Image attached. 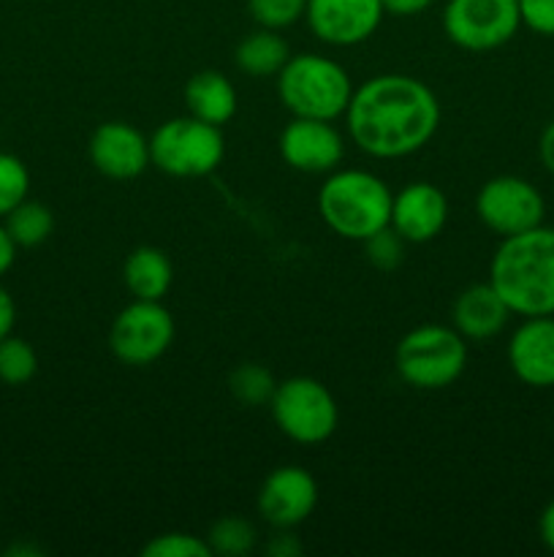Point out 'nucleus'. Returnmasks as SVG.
Listing matches in <instances>:
<instances>
[{"instance_id": "nucleus-1", "label": "nucleus", "mask_w": 554, "mask_h": 557, "mask_svg": "<svg viewBox=\"0 0 554 557\" xmlns=\"http://www.w3.org/2000/svg\"><path fill=\"white\" fill-rule=\"evenodd\" d=\"M345 120L358 150L394 161L432 141L440 125V101L416 76L380 74L353 90Z\"/></svg>"}, {"instance_id": "nucleus-2", "label": "nucleus", "mask_w": 554, "mask_h": 557, "mask_svg": "<svg viewBox=\"0 0 554 557\" xmlns=\"http://www.w3.org/2000/svg\"><path fill=\"white\" fill-rule=\"evenodd\" d=\"M489 283L511 313L554 315V228L536 226L500 243L489 264Z\"/></svg>"}, {"instance_id": "nucleus-3", "label": "nucleus", "mask_w": 554, "mask_h": 557, "mask_svg": "<svg viewBox=\"0 0 554 557\" xmlns=\"http://www.w3.org/2000/svg\"><path fill=\"white\" fill-rule=\"evenodd\" d=\"M391 199L394 194L378 174L335 169L318 190V212L337 237L364 243L389 226Z\"/></svg>"}, {"instance_id": "nucleus-4", "label": "nucleus", "mask_w": 554, "mask_h": 557, "mask_svg": "<svg viewBox=\"0 0 554 557\" xmlns=\"http://www.w3.org/2000/svg\"><path fill=\"white\" fill-rule=\"evenodd\" d=\"M277 96L293 117L337 120L351 103L353 85L337 60L302 52L291 54L277 74Z\"/></svg>"}, {"instance_id": "nucleus-5", "label": "nucleus", "mask_w": 554, "mask_h": 557, "mask_svg": "<svg viewBox=\"0 0 554 557\" xmlns=\"http://www.w3.org/2000/svg\"><path fill=\"white\" fill-rule=\"evenodd\" d=\"M396 373L413 389H445L467 368V341L443 324H424L407 332L394 354Z\"/></svg>"}, {"instance_id": "nucleus-6", "label": "nucleus", "mask_w": 554, "mask_h": 557, "mask_svg": "<svg viewBox=\"0 0 554 557\" xmlns=\"http://www.w3.org/2000/svg\"><path fill=\"white\" fill-rule=\"evenodd\" d=\"M226 141L217 125L193 117H174L150 136V161L168 177H206L221 166Z\"/></svg>"}, {"instance_id": "nucleus-7", "label": "nucleus", "mask_w": 554, "mask_h": 557, "mask_svg": "<svg viewBox=\"0 0 554 557\" xmlns=\"http://www.w3.org/2000/svg\"><path fill=\"white\" fill-rule=\"evenodd\" d=\"M269 408L280 433L304 446L329 441L340 424V408H337L335 395L310 375H293V379L280 381Z\"/></svg>"}, {"instance_id": "nucleus-8", "label": "nucleus", "mask_w": 554, "mask_h": 557, "mask_svg": "<svg viewBox=\"0 0 554 557\" xmlns=\"http://www.w3.org/2000/svg\"><path fill=\"white\" fill-rule=\"evenodd\" d=\"M516 0H449L443 30L451 44L467 52H492L519 33Z\"/></svg>"}, {"instance_id": "nucleus-9", "label": "nucleus", "mask_w": 554, "mask_h": 557, "mask_svg": "<svg viewBox=\"0 0 554 557\" xmlns=\"http://www.w3.org/2000/svg\"><path fill=\"white\" fill-rule=\"evenodd\" d=\"M177 326L161 302L134 299L114 319L109 332V348L128 368H147L172 348Z\"/></svg>"}, {"instance_id": "nucleus-10", "label": "nucleus", "mask_w": 554, "mask_h": 557, "mask_svg": "<svg viewBox=\"0 0 554 557\" xmlns=\"http://www.w3.org/2000/svg\"><path fill=\"white\" fill-rule=\"evenodd\" d=\"M476 212L489 232L505 239L541 226L546 218V199L530 180L500 174L481 185Z\"/></svg>"}, {"instance_id": "nucleus-11", "label": "nucleus", "mask_w": 554, "mask_h": 557, "mask_svg": "<svg viewBox=\"0 0 554 557\" xmlns=\"http://www.w3.org/2000/svg\"><path fill=\"white\" fill-rule=\"evenodd\" d=\"M383 16L380 0H307L304 9L313 36L329 47H356L367 41Z\"/></svg>"}, {"instance_id": "nucleus-12", "label": "nucleus", "mask_w": 554, "mask_h": 557, "mask_svg": "<svg viewBox=\"0 0 554 557\" xmlns=\"http://www.w3.org/2000/svg\"><path fill=\"white\" fill-rule=\"evenodd\" d=\"M280 156L297 172L329 174L342 163L345 141L331 120L293 117L280 134Z\"/></svg>"}, {"instance_id": "nucleus-13", "label": "nucleus", "mask_w": 554, "mask_h": 557, "mask_svg": "<svg viewBox=\"0 0 554 557\" xmlns=\"http://www.w3.org/2000/svg\"><path fill=\"white\" fill-rule=\"evenodd\" d=\"M318 506V484L299 466L275 468L259 493V511L272 528H297L310 520Z\"/></svg>"}, {"instance_id": "nucleus-14", "label": "nucleus", "mask_w": 554, "mask_h": 557, "mask_svg": "<svg viewBox=\"0 0 554 557\" xmlns=\"http://www.w3.org/2000/svg\"><path fill=\"white\" fill-rule=\"evenodd\" d=\"M90 161L103 177L134 180L152 166L150 139L123 120L98 125L90 136Z\"/></svg>"}, {"instance_id": "nucleus-15", "label": "nucleus", "mask_w": 554, "mask_h": 557, "mask_svg": "<svg viewBox=\"0 0 554 557\" xmlns=\"http://www.w3.org/2000/svg\"><path fill=\"white\" fill-rule=\"evenodd\" d=\"M449 223V199L432 183H411L391 199L389 226L405 243L421 245L438 237Z\"/></svg>"}, {"instance_id": "nucleus-16", "label": "nucleus", "mask_w": 554, "mask_h": 557, "mask_svg": "<svg viewBox=\"0 0 554 557\" xmlns=\"http://www.w3.org/2000/svg\"><path fill=\"white\" fill-rule=\"evenodd\" d=\"M508 364L530 389L554 386V315H530L508 341Z\"/></svg>"}, {"instance_id": "nucleus-17", "label": "nucleus", "mask_w": 554, "mask_h": 557, "mask_svg": "<svg viewBox=\"0 0 554 557\" xmlns=\"http://www.w3.org/2000/svg\"><path fill=\"white\" fill-rule=\"evenodd\" d=\"M511 308L505 299L500 297L498 288L492 283H476L467 286L465 292L456 297L454 308H451V319H454V330L459 332L465 341L483 343L498 337L505 330L511 319Z\"/></svg>"}, {"instance_id": "nucleus-18", "label": "nucleus", "mask_w": 554, "mask_h": 557, "mask_svg": "<svg viewBox=\"0 0 554 557\" xmlns=\"http://www.w3.org/2000/svg\"><path fill=\"white\" fill-rule=\"evenodd\" d=\"M185 107L193 117L223 128L237 114V90L221 71H199L185 85Z\"/></svg>"}, {"instance_id": "nucleus-19", "label": "nucleus", "mask_w": 554, "mask_h": 557, "mask_svg": "<svg viewBox=\"0 0 554 557\" xmlns=\"http://www.w3.org/2000/svg\"><path fill=\"white\" fill-rule=\"evenodd\" d=\"M123 283L134 299L161 302L174 283V267L161 248L141 245L125 259Z\"/></svg>"}, {"instance_id": "nucleus-20", "label": "nucleus", "mask_w": 554, "mask_h": 557, "mask_svg": "<svg viewBox=\"0 0 554 557\" xmlns=\"http://www.w3.org/2000/svg\"><path fill=\"white\" fill-rule=\"evenodd\" d=\"M288 58H291V49L286 38L277 36V30H269V27L248 33L234 52L239 71L248 76H277Z\"/></svg>"}, {"instance_id": "nucleus-21", "label": "nucleus", "mask_w": 554, "mask_h": 557, "mask_svg": "<svg viewBox=\"0 0 554 557\" xmlns=\"http://www.w3.org/2000/svg\"><path fill=\"white\" fill-rule=\"evenodd\" d=\"M3 226L9 228L16 248H38V245H43L52 237L54 215L47 205H41V201L25 199L20 207H14V210L5 215Z\"/></svg>"}, {"instance_id": "nucleus-22", "label": "nucleus", "mask_w": 554, "mask_h": 557, "mask_svg": "<svg viewBox=\"0 0 554 557\" xmlns=\"http://www.w3.org/2000/svg\"><path fill=\"white\" fill-rule=\"evenodd\" d=\"M206 544H210L212 555L223 557H244L255 549L259 544V531L250 520L244 517H221L217 522H212L210 533H206Z\"/></svg>"}, {"instance_id": "nucleus-23", "label": "nucleus", "mask_w": 554, "mask_h": 557, "mask_svg": "<svg viewBox=\"0 0 554 557\" xmlns=\"http://www.w3.org/2000/svg\"><path fill=\"white\" fill-rule=\"evenodd\" d=\"M228 389L237 397L242 406H269L272 395L277 389V381L264 364L259 362H242L239 368H234V373L228 375Z\"/></svg>"}, {"instance_id": "nucleus-24", "label": "nucleus", "mask_w": 554, "mask_h": 557, "mask_svg": "<svg viewBox=\"0 0 554 557\" xmlns=\"http://www.w3.org/2000/svg\"><path fill=\"white\" fill-rule=\"evenodd\" d=\"M38 373L36 348L22 337L9 335L0 341V384L25 386Z\"/></svg>"}, {"instance_id": "nucleus-25", "label": "nucleus", "mask_w": 554, "mask_h": 557, "mask_svg": "<svg viewBox=\"0 0 554 557\" xmlns=\"http://www.w3.org/2000/svg\"><path fill=\"white\" fill-rule=\"evenodd\" d=\"M27 190H30V172L22 158L0 152V218L22 205L27 199Z\"/></svg>"}, {"instance_id": "nucleus-26", "label": "nucleus", "mask_w": 554, "mask_h": 557, "mask_svg": "<svg viewBox=\"0 0 554 557\" xmlns=\"http://www.w3.org/2000/svg\"><path fill=\"white\" fill-rule=\"evenodd\" d=\"M307 9V0H248V11L261 27L282 30L299 22Z\"/></svg>"}, {"instance_id": "nucleus-27", "label": "nucleus", "mask_w": 554, "mask_h": 557, "mask_svg": "<svg viewBox=\"0 0 554 557\" xmlns=\"http://www.w3.org/2000/svg\"><path fill=\"white\" fill-rule=\"evenodd\" d=\"M144 557H212L206 539L190 536V533H161L141 549Z\"/></svg>"}, {"instance_id": "nucleus-28", "label": "nucleus", "mask_w": 554, "mask_h": 557, "mask_svg": "<svg viewBox=\"0 0 554 557\" xmlns=\"http://www.w3.org/2000/svg\"><path fill=\"white\" fill-rule=\"evenodd\" d=\"M364 253H367L369 264L383 272H391L405 261V239L394 228L386 226L375 232L373 237L364 239Z\"/></svg>"}, {"instance_id": "nucleus-29", "label": "nucleus", "mask_w": 554, "mask_h": 557, "mask_svg": "<svg viewBox=\"0 0 554 557\" xmlns=\"http://www.w3.org/2000/svg\"><path fill=\"white\" fill-rule=\"evenodd\" d=\"M519 20L538 36H554V0H516Z\"/></svg>"}, {"instance_id": "nucleus-30", "label": "nucleus", "mask_w": 554, "mask_h": 557, "mask_svg": "<svg viewBox=\"0 0 554 557\" xmlns=\"http://www.w3.org/2000/svg\"><path fill=\"white\" fill-rule=\"evenodd\" d=\"M266 553L272 557H297L302 555V542L293 536L291 528H277V533L266 544Z\"/></svg>"}, {"instance_id": "nucleus-31", "label": "nucleus", "mask_w": 554, "mask_h": 557, "mask_svg": "<svg viewBox=\"0 0 554 557\" xmlns=\"http://www.w3.org/2000/svg\"><path fill=\"white\" fill-rule=\"evenodd\" d=\"M383 11L391 16H416L427 11L435 0H380Z\"/></svg>"}, {"instance_id": "nucleus-32", "label": "nucleus", "mask_w": 554, "mask_h": 557, "mask_svg": "<svg viewBox=\"0 0 554 557\" xmlns=\"http://www.w3.org/2000/svg\"><path fill=\"white\" fill-rule=\"evenodd\" d=\"M14 324H16V305L14 299H11V294L0 286V341L14 332Z\"/></svg>"}, {"instance_id": "nucleus-33", "label": "nucleus", "mask_w": 554, "mask_h": 557, "mask_svg": "<svg viewBox=\"0 0 554 557\" xmlns=\"http://www.w3.org/2000/svg\"><path fill=\"white\" fill-rule=\"evenodd\" d=\"M538 158H541L543 169L554 177V120L541 131V139H538Z\"/></svg>"}, {"instance_id": "nucleus-34", "label": "nucleus", "mask_w": 554, "mask_h": 557, "mask_svg": "<svg viewBox=\"0 0 554 557\" xmlns=\"http://www.w3.org/2000/svg\"><path fill=\"white\" fill-rule=\"evenodd\" d=\"M538 536H541L543 547L554 553V500H549L546 509L538 517Z\"/></svg>"}, {"instance_id": "nucleus-35", "label": "nucleus", "mask_w": 554, "mask_h": 557, "mask_svg": "<svg viewBox=\"0 0 554 557\" xmlns=\"http://www.w3.org/2000/svg\"><path fill=\"white\" fill-rule=\"evenodd\" d=\"M16 250H20V248H16V243L11 239L9 228L0 226V277H3L5 272L11 270V267H14Z\"/></svg>"}]
</instances>
